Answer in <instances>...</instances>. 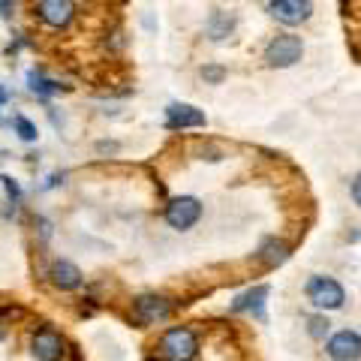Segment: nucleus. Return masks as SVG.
I'll return each instance as SVG.
<instances>
[{
    "instance_id": "f8f14e48",
    "label": "nucleus",
    "mask_w": 361,
    "mask_h": 361,
    "mask_svg": "<svg viewBox=\"0 0 361 361\" xmlns=\"http://www.w3.org/2000/svg\"><path fill=\"white\" fill-rule=\"evenodd\" d=\"M265 298H268V286H256V289H250V292H244V295L235 298L232 313H247L250 310L256 319H265Z\"/></svg>"
},
{
    "instance_id": "a211bd4d",
    "label": "nucleus",
    "mask_w": 361,
    "mask_h": 361,
    "mask_svg": "<svg viewBox=\"0 0 361 361\" xmlns=\"http://www.w3.org/2000/svg\"><path fill=\"white\" fill-rule=\"evenodd\" d=\"M223 75H226L223 66H205V70H202V78H205V82H211V85H220Z\"/></svg>"
},
{
    "instance_id": "20e7f679",
    "label": "nucleus",
    "mask_w": 361,
    "mask_h": 361,
    "mask_svg": "<svg viewBox=\"0 0 361 361\" xmlns=\"http://www.w3.org/2000/svg\"><path fill=\"white\" fill-rule=\"evenodd\" d=\"M202 220V202L196 196H175L166 205V223L178 232H187Z\"/></svg>"
},
{
    "instance_id": "aec40b11",
    "label": "nucleus",
    "mask_w": 361,
    "mask_h": 361,
    "mask_svg": "<svg viewBox=\"0 0 361 361\" xmlns=\"http://www.w3.org/2000/svg\"><path fill=\"white\" fill-rule=\"evenodd\" d=\"M353 199H355V205L361 208V175H355V180H353Z\"/></svg>"
},
{
    "instance_id": "9b49d317",
    "label": "nucleus",
    "mask_w": 361,
    "mask_h": 361,
    "mask_svg": "<svg viewBox=\"0 0 361 361\" xmlns=\"http://www.w3.org/2000/svg\"><path fill=\"white\" fill-rule=\"evenodd\" d=\"M49 277H51V283L58 286L61 292H73V289L82 286V280H85L82 271H78V265H73L70 259H58V262L51 265Z\"/></svg>"
},
{
    "instance_id": "f03ea898",
    "label": "nucleus",
    "mask_w": 361,
    "mask_h": 361,
    "mask_svg": "<svg viewBox=\"0 0 361 361\" xmlns=\"http://www.w3.org/2000/svg\"><path fill=\"white\" fill-rule=\"evenodd\" d=\"M307 301L316 310H341L346 304V289L334 277L316 274L307 280Z\"/></svg>"
},
{
    "instance_id": "39448f33",
    "label": "nucleus",
    "mask_w": 361,
    "mask_h": 361,
    "mask_svg": "<svg viewBox=\"0 0 361 361\" xmlns=\"http://www.w3.org/2000/svg\"><path fill=\"white\" fill-rule=\"evenodd\" d=\"M268 16L286 27H298L313 16V0H268Z\"/></svg>"
},
{
    "instance_id": "7ed1b4c3",
    "label": "nucleus",
    "mask_w": 361,
    "mask_h": 361,
    "mask_svg": "<svg viewBox=\"0 0 361 361\" xmlns=\"http://www.w3.org/2000/svg\"><path fill=\"white\" fill-rule=\"evenodd\" d=\"M304 54V42L295 33H280L265 45V63L274 66V70H289L295 66Z\"/></svg>"
},
{
    "instance_id": "423d86ee",
    "label": "nucleus",
    "mask_w": 361,
    "mask_h": 361,
    "mask_svg": "<svg viewBox=\"0 0 361 361\" xmlns=\"http://www.w3.org/2000/svg\"><path fill=\"white\" fill-rule=\"evenodd\" d=\"M30 353H33L37 361H61L66 355V343L54 329L42 325V329L33 334V341H30Z\"/></svg>"
},
{
    "instance_id": "2eb2a0df",
    "label": "nucleus",
    "mask_w": 361,
    "mask_h": 361,
    "mask_svg": "<svg viewBox=\"0 0 361 361\" xmlns=\"http://www.w3.org/2000/svg\"><path fill=\"white\" fill-rule=\"evenodd\" d=\"M27 82H30V90H33V94H39V97H51V94H58V85H54V82H49V78H45V75H39V73H30L27 75Z\"/></svg>"
},
{
    "instance_id": "6ab92c4d",
    "label": "nucleus",
    "mask_w": 361,
    "mask_h": 361,
    "mask_svg": "<svg viewBox=\"0 0 361 361\" xmlns=\"http://www.w3.org/2000/svg\"><path fill=\"white\" fill-rule=\"evenodd\" d=\"M0 184H4V190H6V196L13 199V202H18L21 199V187L16 184L13 178H6V175H0Z\"/></svg>"
},
{
    "instance_id": "1a4fd4ad",
    "label": "nucleus",
    "mask_w": 361,
    "mask_h": 361,
    "mask_svg": "<svg viewBox=\"0 0 361 361\" xmlns=\"http://www.w3.org/2000/svg\"><path fill=\"white\" fill-rule=\"evenodd\" d=\"M37 16H39V21L45 27L61 30V27H66L73 21L75 6H73V0H39V4H37Z\"/></svg>"
},
{
    "instance_id": "9d476101",
    "label": "nucleus",
    "mask_w": 361,
    "mask_h": 361,
    "mask_svg": "<svg viewBox=\"0 0 361 361\" xmlns=\"http://www.w3.org/2000/svg\"><path fill=\"white\" fill-rule=\"evenodd\" d=\"M205 123H208L205 111L196 109V106L172 103L166 109V127L169 130H196V127H205Z\"/></svg>"
},
{
    "instance_id": "ddd939ff",
    "label": "nucleus",
    "mask_w": 361,
    "mask_h": 361,
    "mask_svg": "<svg viewBox=\"0 0 361 361\" xmlns=\"http://www.w3.org/2000/svg\"><path fill=\"white\" fill-rule=\"evenodd\" d=\"M205 30H208V37H211L214 42H220V39H226V37H229V33L235 30V16L217 9V13H211Z\"/></svg>"
},
{
    "instance_id": "f3484780",
    "label": "nucleus",
    "mask_w": 361,
    "mask_h": 361,
    "mask_svg": "<svg viewBox=\"0 0 361 361\" xmlns=\"http://www.w3.org/2000/svg\"><path fill=\"white\" fill-rule=\"evenodd\" d=\"M329 329H331V322L325 319V316H310L307 319V331H310L313 341H322V337L329 334Z\"/></svg>"
},
{
    "instance_id": "0eeeda50",
    "label": "nucleus",
    "mask_w": 361,
    "mask_h": 361,
    "mask_svg": "<svg viewBox=\"0 0 361 361\" xmlns=\"http://www.w3.org/2000/svg\"><path fill=\"white\" fill-rule=\"evenodd\" d=\"M169 313H172V304H169V298L157 295V292H145V295H139V298L133 301V316H135V319H139L142 325L163 322Z\"/></svg>"
},
{
    "instance_id": "f257e3e1",
    "label": "nucleus",
    "mask_w": 361,
    "mask_h": 361,
    "mask_svg": "<svg viewBox=\"0 0 361 361\" xmlns=\"http://www.w3.org/2000/svg\"><path fill=\"white\" fill-rule=\"evenodd\" d=\"M160 355L163 361H193L199 355V337L187 325H175L160 337Z\"/></svg>"
},
{
    "instance_id": "5701e85b",
    "label": "nucleus",
    "mask_w": 361,
    "mask_h": 361,
    "mask_svg": "<svg viewBox=\"0 0 361 361\" xmlns=\"http://www.w3.org/2000/svg\"><path fill=\"white\" fill-rule=\"evenodd\" d=\"M148 361H157V358H148Z\"/></svg>"
},
{
    "instance_id": "6e6552de",
    "label": "nucleus",
    "mask_w": 361,
    "mask_h": 361,
    "mask_svg": "<svg viewBox=\"0 0 361 361\" xmlns=\"http://www.w3.org/2000/svg\"><path fill=\"white\" fill-rule=\"evenodd\" d=\"M325 353L331 361H358L361 358V334L353 329H343L329 337L325 343Z\"/></svg>"
},
{
    "instance_id": "4be33fe9",
    "label": "nucleus",
    "mask_w": 361,
    "mask_h": 361,
    "mask_svg": "<svg viewBox=\"0 0 361 361\" xmlns=\"http://www.w3.org/2000/svg\"><path fill=\"white\" fill-rule=\"evenodd\" d=\"M0 103H6V90L4 87H0Z\"/></svg>"
},
{
    "instance_id": "dca6fc26",
    "label": "nucleus",
    "mask_w": 361,
    "mask_h": 361,
    "mask_svg": "<svg viewBox=\"0 0 361 361\" xmlns=\"http://www.w3.org/2000/svg\"><path fill=\"white\" fill-rule=\"evenodd\" d=\"M16 133H18L21 142H37V135H39L37 127H33L25 115H16Z\"/></svg>"
},
{
    "instance_id": "4468645a",
    "label": "nucleus",
    "mask_w": 361,
    "mask_h": 361,
    "mask_svg": "<svg viewBox=\"0 0 361 361\" xmlns=\"http://www.w3.org/2000/svg\"><path fill=\"white\" fill-rule=\"evenodd\" d=\"M259 256H262V262L268 268H277V265H283L289 259V247L280 238H265L262 247H259Z\"/></svg>"
},
{
    "instance_id": "412c9836",
    "label": "nucleus",
    "mask_w": 361,
    "mask_h": 361,
    "mask_svg": "<svg viewBox=\"0 0 361 361\" xmlns=\"http://www.w3.org/2000/svg\"><path fill=\"white\" fill-rule=\"evenodd\" d=\"M0 16L13 18V0H0Z\"/></svg>"
}]
</instances>
